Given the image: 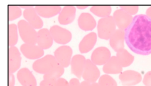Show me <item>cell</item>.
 I'll use <instances>...</instances> for the list:
<instances>
[{
    "label": "cell",
    "instance_id": "obj_1",
    "mask_svg": "<svg viewBox=\"0 0 151 86\" xmlns=\"http://www.w3.org/2000/svg\"><path fill=\"white\" fill-rule=\"evenodd\" d=\"M125 41L131 51L140 55L151 54V18L139 14L124 30Z\"/></svg>",
    "mask_w": 151,
    "mask_h": 86
},
{
    "label": "cell",
    "instance_id": "obj_2",
    "mask_svg": "<svg viewBox=\"0 0 151 86\" xmlns=\"http://www.w3.org/2000/svg\"><path fill=\"white\" fill-rule=\"evenodd\" d=\"M116 25L112 16L100 18L98 21L97 30L100 38L108 40L116 30Z\"/></svg>",
    "mask_w": 151,
    "mask_h": 86
},
{
    "label": "cell",
    "instance_id": "obj_3",
    "mask_svg": "<svg viewBox=\"0 0 151 86\" xmlns=\"http://www.w3.org/2000/svg\"><path fill=\"white\" fill-rule=\"evenodd\" d=\"M18 31L22 40L25 44H36L37 32L26 20H20L17 23Z\"/></svg>",
    "mask_w": 151,
    "mask_h": 86
},
{
    "label": "cell",
    "instance_id": "obj_4",
    "mask_svg": "<svg viewBox=\"0 0 151 86\" xmlns=\"http://www.w3.org/2000/svg\"><path fill=\"white\" fill-rule=\"evenodd\" d=\"M58 64L54 55L47 54L35 61L32 64V68L38 73L45 74Z\"/></svg>",
    "mask_w": 151,
    "mask_h": 86
},
{
    "label": "cell",
    "instance_id": "obj_5",
    "mask_svg": "<svg viewBox=\"0 0 151 86\" xmlns=\"http://www.w3.org/2000/svg\"><path fill=\"white\" fill-rule=\"evenodd\" d=\"M73 50L69 46L62 45L55 50L54 55L58 64L64 68H67L70 65Z\"/></svg>",
    "mask_w": 151,
    "mask_h": 86
},
{
    "label": "cell",
    "instance_id": "obj_6",
    "mask_svg": "<svg viewBox=\"0 0 151 86\" xmlns=\"http://www.w3.org/2000/svg\"><path fill=\"white\" fill-rule=\"evenodd\" d=\"M49 30L54 41L57 44H66L71 40L72 33L65 28L58 25H54L50 28Z\"/></svg>",
    "mask_w": 151,
    "mask_h": 86
},
{
    "label": "cell",
    "instance_id": "obj_7",
    "mask_svg": "<svg viewBox=\"0 0 151 86\" xmlns=\"http://www.w3.org/2000/svg\"><path fill=\"white\" fill-rule=\"evenodd\" d=\"M100 77V72L97 65L93 63L91 59H86L85 67L82 75L83 80L92 83L96 82Z\"/></svg>",
    "mask_w": 151,
    "mask_h": 86
},
{
    "label": "cell",
    "instance_id": "obj_8",
    "mask_svg": "<svg viewBox=\"0 0 151 86\" xmlns=\"http://www.w3.org/2000/svg\"><path fill=\"white\" fill-rule=\"evenodd\" d=\"M22 62L21 53L16 46L10 47L8 50V69L10 73H15L20 68Z\"/></svg>",
    "mask_w": 151,
    "mask_h": 86
},
{
    "label": "cell",
    "instance_id": "obj_9",
    "mask_svg": "<svg viewBox=\"0 0 151 86\" xmlns=\"http://www.w3.org/2000/svg\"><path fill=\"white\" fill-rule=\"evenodd\" d=\"M20 50L24 57L29 59H38L44 55V50L38 45L32 44H22Z\"/></svg>",
    "mask_w": 151,
    "mask_h": 86
},
{
    "label": "cell",
    "instance_id": "obj_10",
    "mask_svg": "<svg viewBox=\"0 0 151 86\" xmlns=\"http://www.w3.org/2000/svg\"><path fill=\"white\" fill-rule=\"evenodd\" d=\"M119 78L123 86H133L141 82L142 75L137 71L126 70L121 73Z\"/></svg>",
    "mask_w": 151,
    "mask_h": 86
},
{
    "label": "cell",
    "instance_id": "obj_11",
    "mask_svg": "<svg viewBox=\"0 0 151 86\" xmlns=\"http://www.w3.org/2000/svg\"><path fill=\"white\" fill-rule=\"evenodd\" d=\"M113 17L118 29L123 31L125 30L129 25L133 19L132 16L122 9L115 11Z\"/></svg>",
    "mask_w": 151,
    "mask_h": 86
},
{
    "label": "cell",
    "instance_id": "obj_12",
    "mask_svg": "<svg viewBox=\"0 0 151 86\" xmlns=\"http://www.w3.org/2000/svg\"><path fill=\"white\" fill-rule=\"evenodd\" d=\"M111 58V53L108 48L105 47H97L93 51L91 60L98 66L104 65Z\"/></svg>",
    "mask_w": 151,
    "mask_h": 86
},
{
    "label": "cell",
    "instance_id": "obj_13",
    "mask_svg": "<svg viewBox=\"0 0 151 86\" xmlns=\"http://www.w3.org/2000/svg\"><path fill=\"white\" fill-rule=\"evenodd\" d=\"M23 15L26 21L34 29H41L44 25L43 20L34 7L24 9Z\"/></svg>",
    "mask_w": 151,
    "mask_h": 86
},
{
    "label": "cell",
    "instance_id": "obj_14",
    "mask_svg": "<svg viewBox=\"0 0 151 86\" xmlns=\"http://www.w3.org/2000/svg\"><path fill=\"white\" fill-rule=\"evenodd\" d=\"M86 59L81 54H76L72 57L70 62L71 72L78 79H81L85 67Z\"/></svg>",
    "mask_w": 151,
    "mask_h": 86
},
{
    "label": "cell",
    "instance_id": "obj_15",
    "mask_svg": "<svg viewBox=\"0 0 151 86\" xmlns=\"http://www.w3.org/2000/svg\"><path fill=\"white\" fill-rule=\"evenodd\" d=\"M18 81L22 86H37L36 78L32 72L27 68H23L17 73Z\"/></svg>",
    "mask_w": 151,
    "mask_h": 86
},
{
    "label": "cell",
    "instance_id": "obj_16",
    "mask_svg": "<svg viewBox=\"0 0 151 86\" xmlns=\"http://www.w3.org/2000/svg\"><path fill=\"white\" fill-rule=\"evenodd\" d=\"M53 40L50 30L47 28H42L38 31L37 44L43 50L50 48Z\"/></svg>",
    "mask_w": 151,
    "mask_h": 86
},
{
    "label": "cell",
    "instance_id": "obj_17",
    "mask_svg": "<svg viewBox=\"0 0 151 86\" xmlns=\"http://www.w3.org/2000/svg\"><path fill=\"white\" fill-rule=\"evenodd\" d=\"M76 7L72 5L64 6L59 14L58 21L63 25L69 24L74 21L76 16Z\"/></svg>",
    "mask_w": 151,
    "mask_h": 86
},
{
    "label": "cell",
    "instance_id": "obj_18",
    "mask_svg": "<svg viewBox=\"0 0 151 86\" xmlns=\"http://www.w3.org/2000/svg\"><path fill=\"white\" fill-rule=\"evenodd\" d=\"M97 40V34L93 32L85 36L80 41L78 45L80 52L84 54L91 51L95 46Z\"/></svg>",
    "mask_w": 151,
    "mask_h": 86
},
{
    "label": "cell",
    "instance_id": "obj_19",
    "mask_svg": "<svg viewBox=\"0 0 151 86\" xmlns=\"http://www.w3.org/2000/svg\"><path fill=\"white\" fill-rule=\"evenodd\" d=\"M78 23L79 28L85 31L92 30L96 27L97 24L94 17L87 12H83L80 14Z\"/></svg>",
    "mask_w": 151,
    "mask_h": 86
},
{
    "label": "cell",
    "instance_id": "obj_20",
    "mask_svg": "<svg viewBox=\"0 0 151 86\" xmlns=\"http://www.w3.org/2000/svg\"><path fill=\"white\" fill-rule=\"evenodd\" d=\"M35 9L40 16L50 18L59 14L62 10L59 5H37Z\"/></svg>",
    "mask_w": 151,
    "mask_h": 86
},
{
    "label": "cell",
    "instance_id": "obj_21",
    "mask_svg": "<svg viewBox=\"0 0 151 86\" xmlns=\"http://www.w3.org/2000/svg\"><path fill=\"white\" fill-rule=\"evenodd\" d=\"M125 41L124 31L117 29L109 39L110 46L115 51L124 48Z\"/></svg>",
    "mask_w": 151,
    "mask_h": 86
},
{
    "label": "cell",
    "instance_id": "obj_22",
    "mask_svg": "<svg viewBox=\"0 0 151 86\" xmlns=\"http://www.w3.org/2000/svg\"><path fill=\"white\" fill-rule=\"evenodd\" d=\"M122 68L116 56H113L103 66V71L106 74H117L122 73Z\"/></svg>",
    "mask_w": 151,
    "mask_h": 86
},
{
    "label": "cell",
    "instance_id": "obj_23",
    "mask_svg": "<svg viewBox=\"0 0 151 86\" xmlns=\"http://www.w3.org/2000/svg\"><path fill=\"white\" fill-rule=\"evenodd\" d=\"M116 57L122 67L129 66L134 61V56L124 48L116 52Z\"/></svg>",
    "mask_w": 151,
    "mask_h": 86
},
{
    "label": "cell",
    "instance_id": "obj_24",
    "mask_svg": "<svg viewBox=\"0 0 151 86\" xmlns=\"http://www.w3.org/2000/svg\"><path fill=\"white\" fill-rule=\"evenodd\" d=\"M112 8L109 5H94L90 8V11L97 16L102 18L110 16Z\"/></svg>",
    "mask_w": 151,
    "mask_h": 86
},
{
    "label": "cell",
    "instance_id": "obj_25",
    "mask_svg": "<svg viewBox=\"0 0 151 86\" xmlns=\"http://www.w3.org/2000/svg\"><path fill=\"white\" fill-rule=\"evenodd\" d=\"M64 68L58 64L49 72L44 74L43 78L44 80H56L64 74Z\"/></svg>",
    "mask_w": 151,
    "mask_h": 86
},
{
    "label": "cell",
    "instance_id": "obj_26",
    "mask_svg": "<svg viewBox=\"0 0 151 86\" xmlns=\"http://www.w3.org/2000/svg\"><path fill=\"white\" fill-rule=\"evenodd\" d=\"M18 40V27L15 24H10L8 26V43L10 47L15 46Z\"/></svg>",
    "mask_w": 151,
    "mask_h": 86
},
{
    "label": "cell",
    "instance_id": "obj_27",
    "mask_svg": "<svg viewBox=\"0 0 151 86\" xmlns=\"http://www.w3.org/2000/svg\"><path fill=\"white\" fill-rule=\"evenodd\" d=\"M22 15V9L19 6L16 5H8L9 21H14L20 17Z\"/></svg>",
    "mask_w": 151,
    "mask_h": 86
},
{
    "label": "cell",
    "instance_id": "obj_28",
    "mask_svg": "<svg viewBox=\"0 0 151 86\" xmlns=\"http://www.w3.org/2000/svg\"><path fill=\"white\" fill-rule=\"evenodd\" d=\"M99 83L101 86H117L116 81L108 74H104L100 77Z\"/></svg>",
    "mask_w": 151,
    "mask_h": 86
},
{
    "label": "cell",
    "instance_id": "obj_29",
    "mask_svg": "<svg viewBox=\"0 0 151 86\" xmlns=\"http://www.w3.org/2000/svg\"><path fill=\"white\" fill-rule=\"evenodd\" d=\"M120 7L121 9L131 16L137 14L139 10L138 6L136 5H122Z\"/></svg>",
    "mask_w": 151,
    "mask_h": 86
},
{
    "label": "cell",
    "instance_id": "obj_30",
    "mask_svg": "<svg viewBox=\"0 0 151 86\" xmlns=\"http://www.w3.org/2000/svg\"><path fill=\"white\" fill-rule=\"evenodd\" d=\"M143 82L145 86H151V71H148L144 75Z\"/></svg>",
    "mask_w": 151,
    "mask_h": 86
},
{
    "label": "cell",
    "instance_id": "obj_31",
    "mask_svg": "<svg viewBox=\"0 0 151 86\" xmlns=\"http://www.w3.org/2000/svg\"><path fill=\"white\" fill-rule=\"evenodd\" d=\"M56 80H43L40 82V86H56Z\"/></svg>",
    "mask_w": 151,
    "mask_h": 86
},
{
    "label": "cell",
    "instance_id": "obj_32",
    "mask_svg": "<svg viewBox=\"0 0 151 86\" xmlns=\"http://www.w3.org/2000/svg\"><path fill=\"white\" fill-rule=\"evenodd\" d=\"M56 86H70L69 82L63 78H59L55 81Z\"/></svg>",
    "mask_w": 151,
    "mask_h": 86
},
{
    "label": "cell",
    "instance_id": "obj_33",
    "mask_svg": "<svg viewBox=\"0 0 151 86\" xmlns=\"http://www.w3.org/2000/svg\"><path fill=\"white\" fill-rule=\"evenodd\" d=\"M9 86H14L15 84V79L13 73L9 72Z\"/></svg>",
    "mask_w": 151,
    "mask_h": 86
},
{
    "label": "cell",
    "instance_id": "obj_34",
    "mask_svg": "<svg viewBox=\"0 0 151 86\" xmlns=\"http://www.w3.org/2000/svg\"><path fill=\"white\" fill-rule=\"evenodd\" d=\"M70 86H81V82L78 78H73L69 81Z\"/></svg>",
    "mask_w": 151,
    "mask_h": 86
},
{
    "label": "cell",
    "instance_id": "obj_35",
    "mask_svg": "<svg viewBox=\"0 0 151 86\" xmlns=\"http://www.w3.org/2000/svg\"><path fill=\"white\" fill-rule=\"evenodd\" d=\"M81 86H92V85L91 82L84 80L81 82Z\"/></svg>",
    "mask_w": 151,
    "mask_h": 86
},
{
    "label": "cell",
    "instance_id": "obj_36",
    "mask_svg": "<svg viewBox=\"0 0 151 86\" xmlns=\"http://www.w3.org/2000/svg\"><path fill=\"white\" fill-rule=\"evenodd\" d=\"M146 14L147 16L151 18V6L147 9L146 11Z\"/></svg>",
    "mask_w": 151,
    "mask_h": 86
},
{
    "label": "cell",
    "instance_id": "obj_37",
    "mask_svg": "<svg viewBox=\"0 0 151 86\" xmlns=\"http://www.w3.org/2000/svg\"><path fill=\"white\" fill-rule=\"evenodd\" d=\"M20 8H24V9H26L29 8L33 7V6H32V5H20L19 6Z\"/></svg>",
    "mask_w": 151,
    "mask_h": 86
},
{
    "label": "cell",
    "instance_id": "obj_38",
    "mask_svg": "<svg viewBox=\"0 0 151 86\" xmlns=\"http://www.w3.org/2000/svg\"><path fill=\"white\" fill-rule=\"evenodd\" d=\"M88 7V5H77V8L79 9H84Z\"/></svg>",
    "mask_w": 151,
    "mask_h": 86
},
{
    "label": "cell",
    "instance_id": "obj_39",
    "mask_svg": "<svg viewBox=\"0 0 151 86\" xmlns=\"http://www.w3.org/2000/svg\"><path fill=\"white\" fill-rule=\"evenodd\" d=\"M92 86H101L98 82H93L91 83Z\"/></svg>",
    "mask_w": 151,
    "mask_h": 86
}]
</instances>
